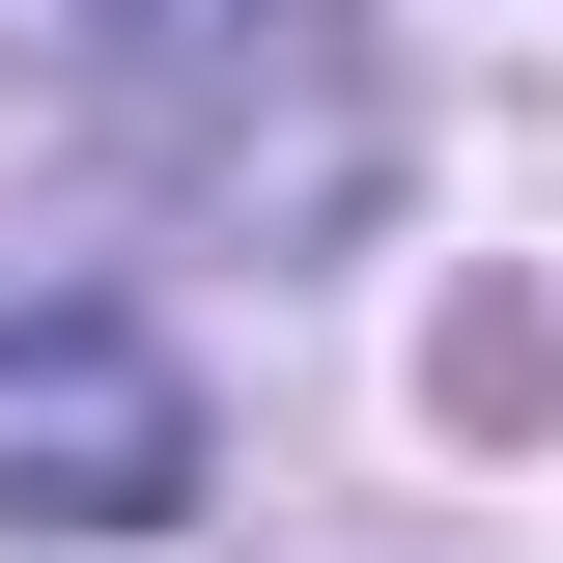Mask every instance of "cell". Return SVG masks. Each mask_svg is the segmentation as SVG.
Instances as JSON below:
<instances>
[{
	"label": "cell",
	"mask_w": 563,
	"mask_h": 563,
	"mask_svg": "<svg viewBox=\"0 0 563 563\" xmlns=\"http://www.w3.org/2000/svg\"><path fill=\"white\" fill-rule=\"evenodd\" d=\"M198 507V366L141 310H0V536H169Z\"/></svg>",
	"instance_id": "6da1fadb"
}]
</instances>
